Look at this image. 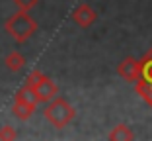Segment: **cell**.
Here are the masks:
<instances>
[{"label": "cell", "mask_w": 152, "mask_h": 141, "mask_svg": "<svg viewBox=\"0 0 152 141\" xmlns=\"http://www.w3.org/2000/svg\"><path fill=\"white\" fill-rule=\"evenodd\" d=\"M107 139H111V141H133L134 133L131 131L129 125H125V123H117L115 128L107 133Z\"/></svg>", "instance_id": "7"}, {"label": "cell", "mask_w": 152, "mask_h": 141, "mask_svg": "<svg viewBox=\"0 0 152 141\" xmlns=\"http://www.w3.org/2000/svg\"><path fill=\"white\" fill-rule=\"evenodd\" d=\"M4 30L16 43H26L37 32V22L29 16V12L18 10L4 22Z\"/></svg>", "instance_id": "1"}, {"label": "cell", "mask_w": 152, "mask_h": 141, "mask_svg": "<svg viewBox=\"0 0 152 141\" xmlns=\"http://www.w3.org/2000/svg\"><path fill=\"white\" fill-rule=\"evenodd\" d=\"M4 65H6V69H8V71L18 73V71H22V69L26 67V57H23L20 51H12V53L6 55Z\"/></svg>", "instance_id": "9"}, {"label": "cell", "mask_w": 152, "mask_h": 141, "mask_svg": "<svg viewBox=\"0 0 152 141\" xmlns=\"http://www.w3.org/2000/svg\"><path fill=\"white\" fill-rule=\"evenodd\" d=\"M43 77H45V75L41 73L39 69H35V71H31V73L27 75V78H26V84H23V86H27V88H31V90H33V88H35L37 84L41 82V78H43Z\"/></svg>", "instance_id": "11"}, {"label": "cell", "mask_w": 152, "mask_h": 141, "mask_svg": "<svg viewBox=\"0 0 152 141\" xmlns=\"http://www.w3.org/2000/svg\"><path fill=\"white\" fill-rule=\"evenodd\" d=\"M139 80L146 82V84H152V47L140 59V78Z\"/></svg>", "instance_id": "8"}, {"label": "cell", "mask_w": 152, "mask_h": 141, "mask_svg": "<svg viewBox=\"0 0 152 141\" xmlns=\"http://www.w3.org/2000/svg\"><path fill=\"white\" fill-rule=\"evenodd\" d=\"M16 137H18V133L12 125H2L0 128V141H14Z\"/></svg>", "instance_id": "12"}, {"label": "cell", "mask_w": 152, "mask_h": 141, "mask_svg": "<svg viewBox=\"0 0 152 141\" xmlns=\"http://www.w3.org/2000/svg\"><path fill=\"white\" fill-rule=\"evenodd\" d=\"M117 75H119L123 80L134 84V82L140 78V61L134 59V57H127V59H123L119 63V67H117Z\"/></svg>", "instance_id": "3"}, {"label": "cell", "mask_w": 152, "mask_h": 141, "mask_svg": "<svg viewBox=\"0 0 152 141\" xmlns=\"http://www.w3.org/2000/svg\"><path fill=\"white\" fill-rule=\"evenodd\" d=\"M43 116L53 128L63 129L74 120L76 110H74V106H70L64 98H61V96L57 94L53 100L47 102V106H45V110H43Z\"/></svg>", "instance_id": "2"}, {"label": "cell", "mask_w": 152, "mask_h": 141, "mask_svg": "<svg viewBox=\"0 0 152 141\" xmlns=\"http://www.w3.org/2000/svg\"><path fill=\"white\" fill-rule=\"evenodd\" d=\"M39 0H14V4L18 10H23V12H29L31 8H35Z\"/></svg>", "instance_id": "13"}, {"label": "cell", "mask_w": 152, "mask_h": 141, "mask_svg": "<svg viewBox=\"0 0 152 141\" xmlns=\"http://www.w3.org/2000/svg\"><path fill=\"white\" fill-rule=\"evenodd\" d=\"M98 20V12L90 4H78L74 10H72V22L80 27H90L94 26V22Z\"/></svg>", "instance_id": "5"}, {"label": "cell", "mask_w": 152, "mask_h": 141, "mask_svg": "<svg viewBox=\"0 0 152 141\" xmlns=\"http://www.w3.org/2000/svg\"><path fill=\"white\" fill-rule=\"evenodd\" d=\"M35 108H37V104H31V102H26V100L16 98V100H14V106H12V114L16 116L18 120L26 122V120H29L33 116Z\"/></svg>", "instance_id": "6"}, {"label": "cell", "mask_w": 152, "mask_h": 141, "mask_svg": "<svg viewBox=\"0 0 152 141\" xmlns=\"http://www.w3.org/2000/svg\"><path fill=\"white\" fill-rule=\"evenodd\" d=\"M134 88H137L139 96H142V100L152 108V84H146V82H142V80H137L134 82Z\"/></svg>", "instance_id": "10"}, {"label": "cell", "mask_w": 152, "mask_h": 141, "mask_svg": "<svg viewBox=\"0 0 152 141\" xmlns=\"http://www.w3.org/2000/svg\"><path fill=\"white\" fill-rule=\"evenodd\" d=\"M33 94H35L37 104H47L49 100H53L55 96L58 94V86H57V82L51 80V78L45 75V77L41 78V82L33 88Z\"/></svg>", "instance_id": "4"}]
</instances>
